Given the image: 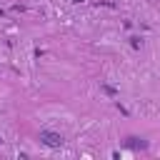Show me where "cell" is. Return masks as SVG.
Listing matches in <instances>:
<instances>
[{
	"instance_id": "cell-1",
	"label": "cell",
	"mask_w": 160,
	"mask_h": 160,
	"mask_svg": "<svg viewBox=\"0 0 160 160\" xmlns=\"http://www.w3.org/2000/svg\"><path fill=\"white\" fill-rule=\"evenodd\" d=\"M40 140H42L48 148H60V145H62V135L50 132V130H42V132H40Z\"/></svg>"
}]
</instances>
